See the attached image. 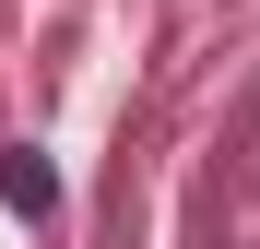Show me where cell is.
<instances>
[{
	"instance_id": "obj_1",
	"label": "cell",
	"mask_w": 260,
	"mask_h": 249,
	"mask_svg": "<svg viewBox=\"0 0 260 249\" xmlns=\"http://www.w3.org/2000/svg\"><path fill=\"white\" fill-rule=\"evenodd\" d=\"M0 202H12V214H36V226H48V214H59V166L36 154V143H0Z\"/></svg>"
}]
</instances>
